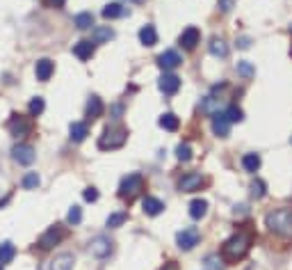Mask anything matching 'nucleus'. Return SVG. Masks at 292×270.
Instances as JSON below:
<instances>
[{"label":"nucleus","instance_id":"nucleus-32","mask_svg":"<svg viewBox=\"0 0 292 270\" xmlns=\"http://www.w3.org/2000/svg\"><path fill=\"white\" fill-rule=\"evenodd\" d=\"M128 220V213L125 211H119V213H112V216L108 217V227L110 229H117V227H121V224Z\"/></svg>","mask_w":292,"mask_h":270},{"label":"nucleus","instance_id":"nucleus-13","mask_svg":"<svg viewBox=\"0 0 292 270\" xmlns=\"http://www.w3.org/2000/svg\"><path fill=\"white\" fill-rule=\"evenodd\" d=\"M180 62H183V60H180V55L176 53V51H171V48L158 55V64H160V69H165V71H171V69H176Z\"/></svg>","mask_w":292,"mask_h":270},{"label":"nucleus","instance_id":"nucleus-45","mask_svg":"<svg viewBox=\"0 0 292 270\" xmlns=\"http://www.w3.org/2000/svg\"><path fill=\"white\" fill-rule=\"evenodd\" d=\"M48 2H50V5H53V7H62V5H64V2H66V0H48Z\"/></svg>","mask_w":292,"mask_h":270},{"label":"nucleus","instance_id":"nucleus-20","mask_svg":"<svg viewBox=\"0 0 292 270\" xmlns=\"http://www.w3.org/2000/svg\"><path fill=\"white\" fill-rule=\"evenodd\" d=\"M69 133H71L73 142H83V140L89 135V126H87L84 121H73L71 128H69Z\"/></svg>","mask_w":292,"mask_h":270},{"label":"nucleus","instance_id":"nucleus-21","mask_svg":"<svg viewBox=\"0 0 292 270\" xmlns=\"http://www.w3.org/2000/svg\"><path fill=\"white\" fill-rule=\"evenodd\" d=\"M221 108V99H215V96H206L201 101V112L210 114V117H215Z\"/></svg>","mask_w":292,"mask_h":270},{"label":"nucleus","instance_id":"nucleus-31","mask_svg":"<svg viewBox=\"0 0 292 270\" xmlns=\"http://www.w3.org/2000/svg\"><path fill=\"white\" fill-rule=\"evenodd\" d=\"M39 183H42V179H39L37 172H28V174L23 176V188L25 190H35V188H39Z\"/></svg>","mask_w":292,"mask_h":270},{"label":"nucleus","instance_id":"nucleus-29","mask_svg":"<svg viewBox=\"0 0 292 270\" xmlns=\"http://www.w3.org/2000/svg\"><path fill=\"white\" fill-rule=\"evenodd\" d=\"M73 23H76L78 30H89L91 25H94V14H91V12H80Z\"/></svg>","mask_w":292,"mask_h":270},{"label":"nucleus","instance_id":"nucleus-24","mask_svg":"<svg viewBox=\"0 0 292 270\" xmlns=\"http://www.w3.org/2000/svg\"><path fill=\"white\" fill-rule=\"evenodd\" d=\"M158 124H160V126L165 128V131H178V126H180L178 117H176L173 112H165V114L160 117V119H158Z\"/></svg>","mask_w":292,"mask_h":270},{"label":"nucleus","instance_id":"nucleus-37","mask_svg":"<svg viewBox=\"0 0 292 270\" xmlns=\"http://www.w3.org/2000/svg\"><path fill=\"white\" fill-rule=\"evenodd\" d=\"M66 220H69V224H80V220H83V211H80V206H71Z\"/></svg>","mask_w":292,"mask_h":270},{"label":"nucleus","instance_id":"nucleus-38","mask_svg":"<svg viewBox=\"0 0 292 270\" xmlns=\"http://www.w3.org/2000/svg\"><path fill=\"white\" fill-rule=\"evenodd\" d=\"M226 117H228V121H242L245 119V112H242L238 106H231V108L226 110Z\"/></svg>","mask_w":292,"mask_h":270},{"label":"nucleus","instance_id":"nucleus-4","mask_svg":"<svg viewBox=\"0 0 292 270\" xmlns=\"http://www.w3.org/2000/svg\"><path fill=\"white\" fill-rule=\"evenodd\" d=\"M139 190H144V176L142 174L132 172V174L121 179V186H119V197L121 199H132Z\"/></svg>","mask_w":292,"mask_h":270},{"label":"nucleus","instance_id":"nucleus-44","mask_svg":"<svg viewBox=\"0 0 292 270\" xmlns=\"http://www.w3.org/2000/svg\"><path fill=\"white\" fill-rule=\"evenodd\" d=\"M160 270H178V264H176V261H169V264H165Z\"/></svg>","mask_w":292,"mask_h":270},{"label":"nucleus","instance_id":"nucleus-41","mask_svg":"<svg viewBox=\"0 0 292 270\" xmlns=\"http://www.w3.org/2000/svg\"><path fill=\"white\" fill-rule=\"evenodd\" d=\"M121 112H124V106L121 103H117V106H112V110H110V114H112V119H119Z\"/></svg>","mask_w":292,"mask_h":270},{"label":"nucleus","instance_id":"nucleus-30","mask_svg":"<svg viewBox=\"0 0 292 270\" xmlns=\"http://www.w3.org/2000/svg\"><path fill=\"white\" fill-rule=\"evenodd\" d=\"M124 14H125V9L119 2H110V5L103 7V18H119V16H124Z\"/></svg>","mask_w":292,"mask_h":270},{"label":"nucleus","instance_id":"nucleus-19","mask_svg":"<svg viewBox=\"0 0 292 270\" xmlns=\"http://www.w3.org/2000/svg\"><path fill=\"white\" fill-rule=\"evenodd\" d=\"M114 39V30L110 28V25H105V28H94L91 30V42L94 44H108Z\"/></svg>","mask_w":292,"mask_h":270},{"label":"nucleus","instance_id":"nucleus-47","mask_svg":"<svg viewBox=\"0 0 292 270\" xmlns=\"http://www.w3.org/2000/svg\"><path fill=\"white\" fill-rule=\"evenodd\" d=\"M0 270H2V266H0Z\"/></svg>","mask_w":292,"mask_h":270},{"label":"nucleus","instance_id":"nucleus-28","mask_svg":"<svg viewBox=\"0 0 292 270\" xmlns=\"http://www.w3.org/2000/svg\"><path fill=\"white\" fill-rule=\"evenodd\" d=\"M210 55H215V57H226L228 55V46H226V42H224V39H212V42H210Z\"/></svg>","mask_w":292,"mask_h":270},{"label":"nucleus","instance_id":"nucleus-1","mask_svg":"<svg viewBox=\"0 0 292 270\" xmlns=\"http://www.w3.org/2000/svg\"><path fill=\"white\" fill-rule=\"evenodd\" d=\"M249 247H251V234L238 231V234L231 236V238L224 243L221 254H224V259H226L228 264H235L240 259H245V254L249 252Z\"/></svg>","mask_w":292,"mask_h":270},{"label":"nucleus","instance_id":"nucleus-48","mask_svg":"<svg viewBox=\"0 0 292 270\" xmlns=\"http://www.w3.org/2000/svg\"><path fill=\"white\" fill-rule=\"evenodd\" d=\"M290 30H292V28H290Z\"/></svg>","mask_w":292,"mask_h":270},{"label":"nucleus","instance_id":"nucleus-35","mask_svg":"<svg viewBox=\"0 0 292 270\" xmlns=\"http://www.w3.org/2000/svg\"><path fill=\"white\" fill-rule=\"evenodd\" d=\"M176 158H178L180 162H187L192 161V147L187 142L185 144H178V149H176Z\"/></svg>","mask_w":292,"mask_h":270},{"label":"nucleus","instance_id":"nucleus-14","mask_svg":"<svg viewBox=\"0 0 292 270\" xmlns=\"http://www.w3.org/2000/svg\"><path fill=\"white\" fill-rule=\"evenodd\" d=\"M53 71H55L53 60H48V57H42V60H37V64H35L37 80H42V83H46V80H50Z\"/></svg>","mask_w":292,"mask_h":270},{"label":"nucleus","instance_id":"nucleus-26","mask_svg":"<svg viewBox=\"0 0 292 270\" xmlns=\"http://www.w3.org/2000/svg\"><path fill=\"white\" fill-rule=\"evenodd\" d=\"M206 213H208V202H206V199H194L190 204V216L194 217V220H201Z\"/></svg>","mask_w":292,"mask_h":270},{"label":"nucleus","instance_id":"nucleus-42","mask_svg":"<svg viewBox=\"0 0 292 270\" xmlns=\"http://www.w3.org/2000/svg\"><path fill=\"white\" fill-rule=\"evenodd\" d=\"M235 0H219V7H221V12H231V7Z\"/></svg>","mask_w":292,"mask_h":270},{"label":"nucleus","instance_id":"nucleus-39","mask_svg":"<svg viewBox=\"0 0 292 270\" xmlns=\"http://www.w3.org/2000/svg\"><path fill=\"white\" fill-rule=\"evenodd\" d=\"M224 266H221V259L215 257V254H210L208 259H206V270H221Z\"/></svg>","mask_w":292,"mask_h":270},{"label":"nucleus","instance_id":"nucleus-15","mask_svg":"<svg viewBox=\"0 0 292 270\" xmlns=\"http://www.w3.org/2000/svg\"><path fill=\"white\" fill-rule=\"evenodd\" d=\"M228 131H231V121H228L226 112L224 114L217 112L215 117H212V133H215L217 138H226Z\"/></svg>","mask_w":292,"mask_h":270},{"label":"nucleus","instance_id":"nucleus-22","mask_svg":"<svg viewBox=\"0 0 292 270\" xmlns=\"http://www.w3.org/2000/svg\"><path fill=\"white\" fill-rule=\"evenodd\" d=\"M139 42L144 46H155L158 44V32H155L153 25H144L142 30H139Z\"/></svg>","mask_w":292,"mask_h":270},{"label":"nucleus","instance_id":"nucleus-9","mask_svg":"<svg viewBox=\"0 0 292 270\" xmlns=\"http://www.w3.org/2000/svg\"><path fill=\"white\" fill-rule=\"evenodd\" d=\"M12 158L18 162V165H32L37 158L35 154V147H30V144H16L12 149Z\"/></svg>","mask_w":292,"mask_h":270},{"label":"nucleus","instance_id":"nucleus-33","mask_svg":"<svg viewBox=\"0 0 292 270\" xmlns=\"http://www.w3.org/2000/svg\"><path fill=\"white\" fill-rule=\"evenodd\" d=\"M43 108H46V103H43L42 96H35V99L30 101V106H28V110H30L32 117H39V114L43 112Z\"/></svg>","mask_w":292,"mask_h":270},{"label":"nucleus","instance_id":"nucleus-46","mask_svg":"<svg viewBox=\"0 0 292 270\" xmlns=\"http://www.w3.org/2000/svg\"><path fill=\"white\" fill-rule=\"evenodd\" d=\"M130 2H142V0H130Z\"/></svg>","mask_w":292,"mask_h":270},{"label":"nucleus","instance_id":"nucleus-6","mask_svg":"<svg viewBox=\"0 0 292 270\" xmlns=\"http://www.w3.org/2000/svg\"><path fill=\"white\" fill-rule=\"evenodd\" d=\"M206 183H208L206 176H201L199 172H187V174H183L178 179V190L180 192H197V190H201Z\"/></svg>","mask_w":292,"mask_h":270},{"label":"nucleus","instance_id":"nucleus-18","mask_svg":"<svg viewBox=\"0 0 292 270\" xmlns=\"http://www.w3.org/2000/svg\"><path fill=\"white\" fill-rule=\"evenodd\" d=\"M73 264H76L73 254L71 252H62L50 261V270H73Z\"/></svg>","mask_w":292,"mask_h":270},{"label":"nucleus","instance_id":"nucleus-27","mask_svg":"<svg viewBox=\"0 0 292 270\" xmlns=\"http://www.w3.org/2000/svg\"><path fill=\"white\" fill-rule=\"evenodd\" d=\"M242 167L247 169V172H258L260 169V156L258 154H245V158H242Z\"/></svg>","mask_w":292,"mask_h":270},{"label":"nucleus","instance_id":"nucleus-8","mask_svg":"<svg viewBox=\"0 0 292 270\" xmlns=\"http://www.w3.org/2000/svg\"><path fill=\"white\" fill-rule=\"evenodd\" d=\"M7 128H9V133H12L14 138H25L28 133H30V121L25 119V117H21V114H12L9 117V121H7Z\"/></svg>","mask_w":292,"mask_h":270},{"label":"nucleus","instance_id":"nucleus-2","mask_svg":"<svg viewBox=\"0 0 292 270\" xmlns=\"http://www.w3.org/2000/svg\"><path fill=\"white\" fill-rule=\"evenodd\" d=\"M265 224L272 234L279 236H292V211L290 209H276L265 216Z\"/></svg>","mask_w":292,"mask_h":270},{"label":"nucleus","instance_id":"nucleus-11","mask_svg":"<svg viewBox=\"0 0 292 270\" xmlns=\"http://www.w3.org/2000/svg\"><path fill=\"white\" fill-rule=\"evenodd\" d=\"M158 87H160L162 94H167V96H173L176 92L180 90V78L176 76V73H162V78L158 80Z\"/></svg>","mask_w":292,"mask_h":270},{"label":"nucleus","instance_id":"nucleus-36","mask_svg":"<svg viewBox=\"0 0 292 270\" xmlns=\"http://www.w3.org/2000/svg\"><path fill=\"white\" fill-rule=\"evenodd\" d=\"M238 73L240 76H245V78H251V76L256 73V69H253L251 62H238Z\"/></svg>","mask_w":292,"mask_h":270},{"label":"nucleus","instance_id":"nucleus-7","mask_svg":"<svg viewBox=\"0 0 292 270\" xmlns=\"http://www.w3.org/2000/svg\"><path fill=\"white\" fill-rule=\"evenodd\" d=\"M62 238H64V227H62V224H53V227H48L46 234L39 238V247H42V250H50V247H55L57 243H62Z\"/></svg>","mask_w":292,"mask_h":270},{"label":"nucleus","instance_id":"nucleus-34","mask_svg":"<svg viewBox=\"0 0 292 270\" xmlns=\"http://www.w3.org/2000/svg\"><path fill=\"white\" fill-rule=\"evenodd\" d=\"M251 195L256 199H262L265 195H267V186H265V181H260V179H256L253 183H251Z\"/></svg>","mask_w":292,"mask_h":270},{"label":"nucleus","instance_id":"nucleus-16","mask_svg":"<svg viewBox=\"0 0 292 270\" xmlns=\"http://www.w3.org/2000/svg\"><path fill=\"white\" fill-rule=\"evenodd\" d=\"M94 51H96V44L91 39H83V42H78L73 46V55H76L78 60H89L91 55H94Z\"/></svg>","mask_w":292,"mask_h":270},{"label":"nucleus","instance_id":"nucleus-10","mask_svg":"<svg viewBox=\"0 0 292 270\" xmlns=\"http://www.w3.org/2000/svg\"><path fill=\"white\" fill-rule=\"evenodd\" d=\"M199 42H201V32H199V28H194V25L185 28L178 37V44L185 48V51H194Z\"/></svg>","mask_w":292,"mask_h":270},{"label":"nucleus","instance_id":"nucleus-25","mask_svg":"<svg viewBox=\"0 0 292 270\" xmlns=\"http://www.w3.org/2000/svg\"><path fill=\"white\" fill-rule=\"evenodd\" d=\"M16 257V247L9 243V240H5V243H0V266L9 264L12 259Z\"/></svg>","mask_w":292,"mask_h":270},{"label":"nucleus","instance_id":"nucleus-40","mask_svg":"<svg viewBox=\"0 0 292 270\" xmlns=\"http://www.w3.org/2000/svg\"><path fill=\"white\" fill-rule=\"evenodd\" d=\"M83 197H84V202H96V199H98V190H96V188H87V190L83 192Z\"/></svg>","mask_w":292,"mask_h":270},{"label":"nucleus","instance_id":"nucleus-17","mask_svg":"<svg viewBox=\"0 0 292 270\" xmlns=\"http://www.w3.org/2000/svg\"><path fill=\"white\" fill-rule=\"evenodd\" d=\"M142 211L146 213V216H160L162 211H165V204H162L158 197H151V195H146V197L142 199Z\"/></svg>","mask_w":292,"mask_h":270},{"label":"nucleus","instance_id":"nucleus-43","mask_svg":"<svg viewBox=\"0 0 292 270\" xmlns=\"http://www.w3.org/2000/svg\"><path fill=\"white\" fill-rule=\"evenodd\" d=\"M249 44H251L249 37H240V39H238V46L240 48H249Z\"/></svg>","mask_w":292,"mask_h":270},{"label":"nucleus","instance_id":"nucleus-3","mask_svg":"<svg viewBox=\"0 0 292 270\" xmlns=\"http://www.w3.org/2000/svg\"><path fill=\"white\" fill-rule=\"evenodd\" d=\"M128 140V131L121 126H110L103 131V135L98 138V149L101 151H114V149H121Z\"/></svg>","mask_w":292,"mask_h":270},{"label":"nucleus","instance_id":"nucleus-23","mask_svg":"<svg viewBox=\"0 0 292 270\" xmlns=\"http://www.w3.org/2000/svg\"><path fill=\"white\" fill-rule=\"evenodd\" d=\"M103 110L105 108H103V101L98 96H91L89 101H87V117H89V119H98L103 114Z\"/></svg>","mask_w":292,"mask_h":270},{"label":"nucleus","instance_id":"nucleus-12","mask_svg":"<svg viewBox=\"0 0 292 270\" xmlns=\"http://www.w3.org/2000/svg\"><path fill=\"white\" fill-rule=\"evenodd\" d=\"M89 250H91V254H94V257L105 259L110 252H112V240H110L108 236H96V238H91Z\"/></svg>","mask_w":292,"mask_h":270},{"label":"nucleus","instance_id":"nucleus-5","mask_svg":"<svg viewBox=\"0 0 292 270\" xmlns=\"http://www.w3.org/2000/svg\"><path fill=\"white\" fill-rule=\"evenodd\" d=\"M199 240H201V234H199L197 227H187V229H183V231L176 234V243H178V247L185 250V252L194 250V247L199 245Z\"/></svg>","mask_w":292,"mask_h":270}]
</instances>
